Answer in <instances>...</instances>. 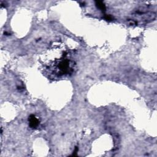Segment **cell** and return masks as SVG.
<instances>
[{"mask_svg": "<svg viewBox=\"0 0 157 157\" xmlns=\"http://www.w3.org/2000/svg\"><path fill=\"white\" fill-rule=\"evenodd\" d=\"M28 120H29V126L31 128H35L39 125V120H38V119L34 115H31L29 117Z\"/></svg>", "mask_w": 157, "mask_h": 157, "instance_id": "obj_1", "label": "cell"}, {"mask_svg": "<svg viewBox=\"0 0 157 157\" xmlns=\"http://www.w3.org/2000/svg\"><path fill=\"white\" fill-rule=\"evenodd\" d=\"M96 5L97 7L100 10L103 11H105V5L103 1H95Z\"/></svg>", "mask_w": 157, "mask_h": 157, "instance_id": "obj_2", "label": "cell"}, {"mask_svg": "<svg viewBox=\"0 0 157 157\" xmlns=\"http://www.w3.org/2000/svg\"><path fill=\"white\" fill-rule=\"evenodd\" d=\"M105 20H112V17L111 15H105Z\"/></svg>", "mask_w": 157, "mask_h": 157, "instance_id": "obj_3", "label": "cell"}]
</instances>
